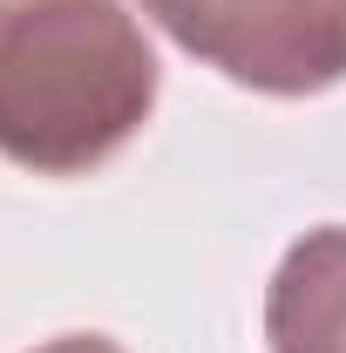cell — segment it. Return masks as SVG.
Instances as JSON below:
<instances>
[{
    "mask_svg": "<svg viewBox=\"0 0 346 353\" xmlns=\"http://www.w3.org/2000/svg\"><path fill=\"white\" fill-rule=\"evenodd\" d=\"M34 353H123L109 333H61V340H48V347H34Z\"/></svg>",
    "mask_w": 346,
    "mask_h": 353,
    "instance_id": "277c9868",
    "label": "cell"
},
{
    "mask_svg": "<svg viewBox=\"0 0 346 353\" xmlns=\"http://www.w3.org/2000/svg\"><path fill=\"white\" fill-rule=\"evenodd\" d=\"M272 353H346V224H319L265 285Z\"/></svg>",
    "mask_w": 346,
    "mask_h": 353,
    "instance_id": "3957f363",
    "label": "cell"
},
{
    "mask_svg": "<svg viewBox=\"0 0 346 353\" xmlns=\"http://www.w3.org/2000/svg\"><path fill=\"white\" fill-rule=\"evenodd\" d=\"M183 54L258 95L346 82V0H143Z\"/></svg>",
    "mask_w": 346,
    "mask_h": 353,
    "instance_id": "7a4b0ae2",
    "label": "cell"
},
{
    "mask_svg": "<svg viewBox=\"0 0 346 353\" xmlns=\"http://www.w3.org/2000/svg\"><path fill=\"white\" fill-rule=\"evenodd\" d=\"M163 68L123 0H0V157L88 176L156 109Z\"/></svg>",
    "mask_w": 346,
    "mask_h": 353,
    "instance_id": "6da1fadb",
    "label": "cell"
}]
</instances>
